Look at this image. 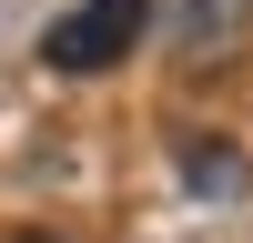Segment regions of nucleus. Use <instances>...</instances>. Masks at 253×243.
<instances>
[{"label":"nucleus","mask_w":253,"mask_h":243,"mask_svg":"<svg viewBox=\"0 0 253 243\" xmlns=\"http://www.w3.org/2000/svg\"><path fill=\"white\" fill-rule=\"evenodd\" d=\"M152 31V0H71V10L51 20V40H41V61L71 81L112 71V61H132V40Z\"/></svg>","instance_id":"1"},{"label":"nucleus","mask_w":253,"mask_h":243,"mask_svg":"<svg viewBox=\"0 0 253 243\" xmlns=\"http://www.w3.org/2000/svg\"><path fill=\"white\" fill-rule=\"evenodd\" d=\"M152 10H162V31H172L182 61H213V51H233V40H243L253 0H152Z\"/></svg>","instance_id":"2"},{"label":"nucleus","mask_w":253,"mask_h":243,"mask_svg":"<svg viewBox=\"0 0 253 243\" xmlns=\"http://www.w3.org/2000/svg\"><path fill=\"white\" fill-rule=\"evenodd\" d=\"M182 172L213 193V182H243V162H233V152H182Z\"/></svg>","instance_id":"3"},{"label":"nucleus","mask_w":253,"mask_h":243,"mask_svg":"<svg viewBox=\"0 0 253 243\" xmlns=\"http://www.w3.org/2000/svg\"><path fill=\"white\" fill-rule=\"evenodd\" d=\"M10 243H51V233H10Z\"/></svg>","instance_id":"4"}]
</instances>
